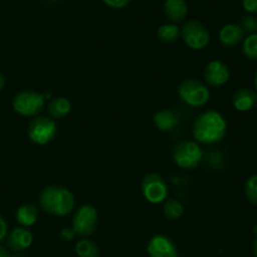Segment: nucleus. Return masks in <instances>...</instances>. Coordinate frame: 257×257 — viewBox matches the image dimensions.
<instances>
[{
	"label": "nucleus",
	"instance_id": "nucleus-1",
	"mask_svg": "<svg viewBox=\"0 0 257 257\" xmlns=\"http://www.w3.org/2000/svg\"><path fill=\"white\" fill-rule=\"evenodd\" d=\"M227 133V122L217 110H206L196 118L192 135L198 143L215 145L221 142Z\"/></svg>",
	"mask_w": 257,
	"mask_h": 257
},
{
	"label": "nucleus",
	"instance_id": "nucleus-2",
	"mask_svg": "<svg viewBox=\"0 0 257 257\" xmlns=\"http://www.w3.org/2000/svg\"><path fill=\"white\" fill-rule=\"evenodd\" d=\"M39 206L49 215L63 217L69 215L74 208V196L62 186H48L40 192Z\"/></svg>",
	"mask_w": 257,
	"mask_h": 257
},
{
	"label": "nucleus",
	"instance_id": "nucleus-3",
	"mask_svg": "<svg viewBox=\"0 0 257 257\" xmlns=\"http://www.w3.org/2000/svg\"><path fill=\"white\" fill-rule=\"evenodd\" d=\"M178 95L186 104L193 108L203 107L210 102L211 98V93L207 85L195 78L185 79L180 83Z\"/></svg>",
	"mask_w": 257,
	"mask_h": 257
},
{
	"label": "nucleus",
	"instance_id": "nucleus-4",
	"mask_svg": "<svg viewBox=\"0 0 257 257\" xmlns=\"http://www.w3.org/2000/svg\"><path fill=\"white\" fill-rule=\"evenodd\" d=\"M173 161L182 170H193L203 160V151L195 141H181L172 152Z\"/></svg>",
	"mask_w": 257,
	"mask_h": 257
},
{
	"label": "nucleus",
	"instance_id": "nucleus-5",
	"mask_svg": "<svg viewBox=\"0 0 257 257\" xmlns=\"http://www.w3.org/2000/svg\"><path fill=\"white\" fill-rule=\"evenodd\" d=\"M45 105V95L35 90L24 89L13 98V109L23 117H37Z\"/></svg>",
	"mask_w": 257,
	"mask_h": 257
},
{
	"label": "nucleus",
	"instance_id": "nucleus-6",
	"mask_svg": "<svg viewBox=\"0 0 257 257\" xmlns=\"http://www.w3.org/2000/svg\"><path fill=\"white\" fill-rule=\"evenodd\" d=\"M181 37L190 49L202 50L210 44L208 28L200 20H188L181 28Z\"/></svg>",
	"mask_w": 257,
	"mask_h": 257
},
{
	"label": "nucleus",
	"instance_id": "nucleus-7",
	"mask_svg": "<svg viewBox=\"0 0 257 257\" xmlns=\"http://www.w3.org/2000/svg\"><path fill=\"white\" fill-rule=\"evenodd\" d=\"M30 141L38 146H45L57 136V123L54 119L44 115H37L28 127Z\"/></svg>",
	"mask_w": 257,
	"mask_h": 257
},
{
	"label": "nucleus",
	"instance_id": "nucleus-8",
	"mask_svg": "<svg viewBox=\"0 0 257 257\" xmlns=\"http://www.w3.org/2000/svg\"><path fill=\"white\" fill-rule=\"evenodd\" d=\"M98 226V212L92 205H83L75 211L72 221V230L75 235L88 237L93 235Z\"/></svg>",
	"mask_w": 257,
	"mask_h": 257
},
{
	"label": "nucleus",
	"instance_id": "nucleus-9",
	"mask_svg": "<svg viewBox=\"0 0 257 257\" xmlns=\"http://www.w3.org/2000/svg\"><path fill=\"white\" fill-rule=\"evenodd\" d=\"M142 193L152 205H160L168 198V185L158 173H148L142 180Z\"/></svg>",
	"mask_w": 257,
	"mask_h": 257
},
{
	"label": "nucleus",
	"instance_id": "nucleus-10",
	"mask_svg": "<svg viewBox=\"0 0 257 257\" xmlns=\"http://www.w3.org/2000/svg\"><path fill=\"white\" fill-rule=\"evenodd\" d=\"M230 69L221 60H211L205 68L203 78L211 87H222L230 80Z\"/></svg>",
	"mask_w": 257,
	"mask_h": 257
},
{
	"label": "nucleus",
	"instance_id": "nucleus-11",
	"mask_svg": "<svg viewBox=\"0 0 257 257\" xmlns=\"http://www.w3.org/2000/svg\"><path fill=\"white\" fill-rule=\"evenodd\" d=\"M150 257H178V251L175 242L165 235H156L147 245Z\"/></svg>",
	"mask_w": 257,
	"mask_h": 257
},
{
	"label": "nucleus",
	"instance_id": "nucleus-12",
	"mask_svg": "<svg viewBox=\"0 0 257 257\" xmlns=\"http://www.w3.org/2000/svg\"><path fill=\"white\" fill-rule=\"evenodd\" d=\"M8 247L14 252H22L32 246L33 233L25 227H17L8 233Z\"/></svg>",
	"mask_w": 257,
	"mask_h": 257
},
{
	"label": "nucleus",
	"instance_id": "nucleus-13",
	"mask_svg": "<svg viewBox=\"0 0 257 257\" xmlns=\"http://www.w3.org/2000/svg\"><path fill=\"white\" fill-rule=\"evenodd\" d=\"M218 38H220V42L223 47L233 48L243 42L245 32L238 24H226L225 27L221 28Z\"/></svg>",
	"mask_w": 257,
	"mask_h": 257
},
{
	"label": "nucleus",
	"instance_id": "nucleus-14",
	"mask_svg": "<svg viewBox=\"0 0 257 257\" xmlns=\"http://www.w3.org/2000/svg\"><path fill=\"white\" fill-rule=\"evenodd\" d=\"M257 95L250 88H240L232 95V105L238 112H248L255 107Z\"/></svg>",
	"mask_w": 257,
	"mask_h": 257
},
{
	"label": "nucleus",
	"instance_id": "nucleus-15",
	"mask_svg": "<svg viewBox=\"0 0 257 257\" xmlns=\"http://www.w3.org/2000/svg\"><path fill=\"white\" fill-rule=\"evenodd\" d=\"M163 10H165L166 18L173 24H177L186 19L188 7L185 0H165Z\"/></svg>",
	"mask_w": 257,
	"mask_h": 257
},
{
	"label": "nucleus",
	"instance_id": "nucleus-16",
	"mask_svg": "<svg viewBox=\"0 0 257 257\" xmlns=\"http://www.w3.org/2000/svg\"><path fill=\"white\" fill-rule=\"evenodd\" d=\"M153 123L156 128L161 132H170L175 130L180 123V118L173 110L171 109H161L155 113L153 115Z\"/></svg>",
	"mask_w": 257,
	"mask_h": 257
},
{
	"label": "nucleus",
	"instance_id": "nucleus-17",
	"mask_svg": "<svg viewBox=\"0 0 257 257\" xmlns=\"http://www.w3.org/2000/svg\"><path fill=\"white\" fill-rule=\"evenodd\" d=\"M15 217L22 227H32L39 218V208L33 203H24L17 210Z\"/></svg>",
	"mask_w": 257,
	"mask_h": 257
},
{
	"label": "nucleus",
	"instance_id": "nucleus-18",
	"mask_svg": "<svg viewBox=\"0 0 257 257\" xmlns=\"http://www.w3.org/2000/svg\"><path fill=\"white\" fill-rule=\"evenodd\" d=\"M72 110V103L65 97L53 98L48 104V112L52 119H63Z\"/></svg>",
	"mask_w": 257,
	"mask_h": 257
},
{
	"label": "nucleus",
	"instance_id": "nucleus-19",
	"mask_svg": "<svg viewBox=\"0 0 257 257\" xmlns=\"http://www.w3.org/2000/svg\"><path fill=\"white\" fill-rule=\"evenodd\" d=\"M157 37L165 44H173L181 37V29L177 24H173V23L163 24L158 28Z\"/></svg>",
	"mask_w": 257,
	"mask_h": 257
},
{
	"label": "nucleus",
	"instance_id": "nucleus-20",
	"mask_svg": "<svg viewBox=\"0 0 257 257\" xmlns=\"http://www.w3.org/2000/svg\"><path fill=\"white\" fill-rule=\"evenodd\" d=\"M75 253L78 257H99V247L92 240H83L78 241L75 243Z\"/></svg>",
	"mask_w": 257,
	"mask_h": 257
},
{
	"label": "nucleus",
	"instance_id": "nucleus-21",
	"mask_svg": "<svg viewBox=\"0 0 257 257\" xmlns=\"http://www.w3.org/2000/svg\"><path fill=\"white\" fill-rule=\"evenodd\" d=\"M163 203H165V206H163V215L166 216V218L175 221L182 217L183 212H185V207H183V205L180 201L167 198Z\"/></svg>",
	"mask_w": 257,
	"mask_h": 257
},
{
	"label": "nucleus",
	"instance_id": "nucleus-22",
	"mask_svg": "<svg viewBox=\"0 0 257 257\" xmlns=\"http://www.w3.org/2000/svg\"><path fill=\"white\" fill-rule=\"evenodd\" d=\"M242 54L247 59L257 62V33L250 34L242 42Z\"/></svg>",
	"mask_w": 257,
	"mask_h": 257
},
{
	"label": "nucleus",
	"instance_id": "nucleus-23",
	"mask_svg": "<svg viewBox=\"0 0 257 257\" xmlns=\"http://www.w3.org/2000/svg\"><path fill=\"white\" fill-rule=\"evenodd\" d=\"M243 192H245L248 202L252 203L253 206H257V175H253L250 178H247L245 186H243Z\"/></svg>",
	"mask_w": 257,
	"mask_h": 257
},
{
	"label": "nucleus",
	"instance_id": "nucleus-24",
	"mask_svg": "<svg viewBox=\"0 0 257 257\" xmlns=\"http://www.w3.org/2000/svg\"><path fill=\"white\" fill-rule=\"evenodd\" d=\"M241 28L243 29V32H248L250 34H253V33L257 32V19L253 17H245L242 18V25Z\"/></svg>",
	"mask_w": 257,
	"mask_h": 257
},
{
	"label": "nucleus",
	"instance_id": "nucleus-25",
	"mask_svg": "<svg viewBox=\"0 0 257 257\" xmlns=\"http://www.w3.org/2000/svg\"><path fill=\"white\" fill-rule=\"evenodd\" d=\"M130 2L131 0H103V3L112 9H123L130 4Z\"/></svg>",
	"mask_w": 257,
	"mask_h": 257
},
{
	"label": "nucleus",
	"instance_id": "nucleus-26",
	"mask_svg": "<svg viewBox=\"0 0 257 257\" xmlns=\"http://www.w3.org/2000/svg\"><path fill=\"white\" fill-rule=\"evenodd\" d=\"M243 9L251 14H257V0H242Z\"/></svg>",
	"mask_w": 257,
	"mask_h": 257
},
{
	"label": "nucleus",
	"instance_id": "nucleus-27",
	"mask_svg": "<svg viewBox=\"0 0 257 257\" xmlns=\"http://www.w3.org/2000/svg\"><path fill=\"white\" fill-rule=\"evenodd\" d=\"M8 237V223L4 217L0 216V242Z\"/></svg>",
	"mask_w": 257,
	"mask_h": 257
},
{
	"label": "nucleus",
	"instance_id": "nucleus-28",
	"mask_svg": "<svg viewBox=\"0 0 257 257\" xmlns=\"http://www.w3.org/2000/svg\"><path fill=\"white\" fill-rule=\"evenodd\" d=\"M60 236H62L64 240L70 241V240H73V238H74L75 233H74V231L72 230V228H64V230L60 232Z\"/></svg>",
	"mask_w": 257,
	"mask_h": 257
},
{
	"label": "nucleus",
	"instance_id": "nucleus-29",
	"mask_svg": "<svg viewBox=\"0 0 257 257\" xmlns=\"http://www.w3.org/2000/svg\"><path fill=\"white\" fill-rule=\"evenodd\" d=\"M0 257H10L7 248H5L4 246H2V245H0Z\"/></svg>",
	"mask_w": 257,
	"mask_h": 257
},
{
	"label": "nucleus",
	"instance_id": "nucleus-30",
	"mask_svg": "<svg viewBox=\"0 0 257 257\" xmlns=\"http://www.w3.org/2000/svg\"><path fill=\"white\" fill-rule=\"evenodd\" d=\"M5 87V77L0 73V90Z\"/></svg>",
	"mask_w": 257,
	"mask_h": 257
},
{
	"label": "nucleus",
	"instance_id": "nucleus-31",
	"mask_svg": "<svg viewBox=\"0 0 257 257\" xmlns=\"http://www.w3.org/2000/svg\"><path fill=\"white\" fill-rule=\"evenodd\" d=\"M252 250H253V255H255V257H257V237H256V240L253 241Z\"/></svg>",
	"mask_w": 257,
	"mask_h": 257
},
{
	"label": "nucleus",
	"instance_id": "nucleus-32",
	"mask_svg": "<svg viewBox=\"0 0 257 257\" xmlns=\"http://www.w3.org/2000/svg\"><path fill=\"white\" fill-rule=\"evenodd\" d=\"M255 89H256V93H257V70H256V74H255Z\"/></svg>",
	"mask_w": 257,
	"mask_h": 257
}]
</instances>
